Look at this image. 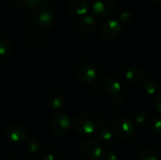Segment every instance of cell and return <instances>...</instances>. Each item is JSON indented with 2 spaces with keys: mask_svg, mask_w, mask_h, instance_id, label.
<instances>
[{
  "mask_svg": "<svg viewBox=\"0 0 161 160\" xmlns=\"http://www.w3.org/2000/svg\"><path fill=\"white\" fill-rule=\"evenodd\" d=\"M72 125L74 129L80 135L89 136L92 135L95 131V124L94 121L87 114H77L73 122Z\"/></svg>",
  "mask_w": 161,
  "mask_h": 160,
  "instance_id": "obj_2",
  "label": "cell"
},
{
  "mask_svg": "<svg viewBox=\"0 0 161 160\" xmlns=\"http://www.w3.org/2000/svg\"><path fill=\"white\" fill-rule=\"evenodd\" d=\"M101 87L105 92L108 94H112V95H116L121 91V88H122L120 82L111 76H108L104 78L102 81Z\"/></svg>",
  "mask_w": 161,
  "mask_h": 160,
  "instance_id": "obj_12",
  "label": "cell"
},
{
  "mask_svg": "<svg viewBox=\"0 0 161 160\" xmlns=\"http://www.w3.org/2000/svg\"><path fill=\"white\" fill-rule=\"evenodd\" d=\"M81 151L85 157L91 159H97L102 157L103 149L100 143L93 140H87L81 145Z\"/></svg>",
  "mask_w": 161,
  "mask_h": 160,
  "instance_id": "obj_7",
  "label": "cell"
},
{
  "mask_svg": "<svg viewBox=\"0 0 161 160\" xmlns=\"http://www.w3.org/2000/svg\"><path fill=\"white\" fill-rule=\"evenodd\" d=\"M95 25L96 22L92 15H85L78 23V28L84 34L92 33L94 30Z\"/></svg>",
  "mask_w": 161,
  "mask_h": 160,
  "instance_id": "obj_14",
  "label": "cell"
},
{
  "mask_svg": "<svg viewBox=\"0 0 161 160\" xmlns=\"http://www.w3.org/2000/svg\"><path fill=\"white\" fill-rule=\"evenodd\" d=\"M112 131L113 134L119 139L126 140L133 136L135 127L134 124L127 119L119 118L115 120L112 124Z\"/></svg>",
  "mask_w": 161,
  "mask_h": 160,
  "instance_id": "obj_3",
  "label": "cell"
},
{
  "mask_svg": "<svg viewBox=\"0 0 161 160\" xmlns=\"http://www.w3.org/2000/svg\"><path fill=\"white\" fill-rule=\"evenodd\" d=\"M133 14L128 11V10H125V11H122L121 14H120V23L122 24H125V25H129L130 23H132L133 21Z\"/></svg>",
  "mask_w": 161,
  "mask_h": 160,
  "instance_id": "obj_22",
  "label": "cell"
},
{
  "mask_svg": "<svg viewBox=\"0 0 161 160\" xmlns=\"http://www.w3.org/2000/svg\"><path fill=\"white\" fill-rule=\"evenodd\" d=\"M77 75L81 82L87 85H92L97 78V72L91 64H82L77 70Z\"/></svg>",
  "mask_w": 161,
  "mask_h": 160,
  "instance_id": "obj_9",
  "label": "cell"
},
{
  "mask_svg": "<svg viewBox=\"0 0 161 160\" xmlns=\"http://www.w3.org/2000/svg\"><path fill=\"white\" fill-rule=\"evenodd\" d=\"M153 1H155L157 3H161V0H153Z\"/></svg>",
  "mask_w": 161,
  "mask_h": 160,
  "instance_id": "obj_27",
  "label": "cell"
},
{
  "mask_svg": "<svg viewBox=\"0 0 161 160\" xmlns=\"http://www.w3.org/2000/svg\"><path fill=\"white\" fill-rule=\"evenodd\" d=\"M25 151L28 153V154H37L40 152V142L37 141V140H34V139H28L26 140L25 142Z\"/></svg>",
  "mask_w": 161,
  "mask_h": 160,
  "instance_id": "obj_17",
  "label": "cell"
},
{
  "mask_svg": "<svg viewBox=\"0 0 161 160\" xmlns=\"http://www.w3.org/2000/svg\"><path fill=\"white\" fill-rule=\"evenodd\" d=\"M139 160H158V157L156 151L152 149H145L141 153Z\"/></svg>",
  "mask_w": 161,
  "mask_h": 160,
  "instance_id": "obj_20",
  "label": "cell"
},
{
  "mask_svg": "<svg viewBox=\"0 0 161 160\" xmlns=\"http://www.w3.org/2000/svg\"><path fill=\"white\" fill-rule=\"evenodd\" d=\"M95 136L99 143L103 144H108L111 142L113 134L112 132L106 126V125H99L98 127H95Z\"/></svg>",
  "mask_w": 161,
  "mask_h": 160,
  "instance_id": "obj_13",
  "label": "cell"
},
{
  "mask_svg": "<svg viewBox=\"0 0 161 160\" xmlns=\"http://www.w3.org/2000/svg\"><path fill=\"white\" fill-rule=\"evenodd\" d=\"M143 88H144L145 92L151 96L157 94L159 90V86H158V82L155 81L154 79H147L143 85Z\"/></svg>",
  "mask_w": 161,
  "mask_h": 160,
  "instance_id": "obj_18",
  "label": "cell"
},
{
  "mask_svg": "<svg viewBox=\"0 0 161 160\" xmlns=\"http://www.w3.org/2000/svg\"><path fill=\"white\" fill-rule=\"evenodd\" d=\"M43 160H58V158H57V157H56L54 154L48 153V154H46V155L44 156Z\"/></svg>",
  "mask_w": 161,
  "mask_h": 160,
  "instance_id": "obj_26",
  "label": "cell"
},
{
  "mask_svg": "<svg viewBox=\"0 0 161 160\" xmlns=\"http://www.w3.org/2000/svg\"><path fill=\"white\" fill-rule=\"evenodd\" d=\"M152 128L157 133L161 134V116H157L152 122Z\"/></svg>",
  "mask_w": 161,
  "mask_h": 160,
  "instance_id": "obj_23",
  "label": "cell"
},
{
  "mask_svg": "<svg viewBox=\"0 0 161 160\" xmlns=\"http://www.w3.org/2000/svg\"><path fill=\"white\" fill-rule=\"evenodd\" d=\"M13 46L12 44L4 39L0 40V57H7L9 56L12 53Z\"/></svg>",
  "mask_w": 161,
  "mask_h": 160,
  "instance_id": "obj_19",
  "label": "cell"
},
{
  "mask_svg": "<svg viewBox=\"0 0 161 160\" xmlns=\"http://www.w3.org/2000/svg\"><path fill=\"white\" fill-rule=\"evenodd\" d=\"M31 22L39 29H47L52 26L55 21V14L51 8L42 6L34 8L31 13Z\"/></svg>",
  "mask_w": 161,
  "mask_h": 160,
  "instance_id": "obj_1",
  "label": "cell"
},
{
  "mask_svg": "<svg viewBox=\"0 0 161 160\" xmlns=\"http://www.w3.org/2000/svg\"><path fill=\"white\" fill-rule=\"evenodd\" d=\"M7 138L13 143L21 144L27 140L26 127L20 123H10L6 129Z\"/></svg>",
  "mask_w": 161,
  "mask_h": 160,
  "instance_id": "obj_4",
  "label": "cell"
},
{
  "mask_svg": "<svg viewBox=\"0 0 161 160\" xmlns=\"http://www.w3.org/2000/svg\"><path fill=\"white\" fill-rule=\"evenodd\" d=\"M122 31V25L116 19L105 20L99 27L100 35L107 40H112L120 35Z\"/></svg>",
  "mask_w": 161,
  "mask_h": 160,
  "instance_id": "obj_6",
  "label": "cell"
},
{
  "mask_svg": "<svg viewBox=\"0 0 161 160\" xmlns=\"http://www.w3.org/2000/svg\"><path fill=\"white\" fill-rule=\"evenodd\" d=\"M52 0H13V2L23 8H36L45 4L50 3Z\"/></svg>",
  "mask_w": 161,
  "mask_h": 160,
  "instance_id": "obj_15",
  "label": "cell"
},
{
  "mask_svg": "<svg viewBox=\"0 0 161 160\" xmlns=\"http://www.w3.org/2000/svg\"><path fill=\"white\" fill-rule=\"evenodd\" d=\"M48 105L55 109H58L63 105V97L58 92H52L48 97Z\"/></svg>",
  "mask_w": 161,
  "mask_h": 160,
  "instance_id": "obj_16",
  "label": "cell"
},
{
  "mask_svg": "<svg viewBox=\"0 0 161 160\" xmlns=\"http://www.w3.org/2000/svg\"><path fill=\"white\" fill-rule=\"evenodd\" d=\"M143 75H144V72H143L142 68L140 66H137V65H133V66L127 68L125 73V79L131 84H136V83L140 82L142 79Z\"/></svg>",
  "mask_w": 161,
  "mask_h": 160,
  "instance_id": "obj_11",
  "label": "cell"
},
{
  "mask_svg": "<svg viewBox=\"0 0 161 160\" xmlns=\"http://www.w3.org/2000/svg\"><path fill=\"white\" fill-rule=\"evenodd\" d=\"M71 128V121L64 113H58L54 116L51 123V130L58 137L67 135Z\"/></svg>",
  "mask_w": 161,
  "mask_h": 160,
  "instance_id": "obj_5",
  "label": "cell"
},
{
  "mask_svg": "<svg viewBox=\"0 0 161 160\" xmlns=\"http://www.w3.org/2000/svg\"><path fill=\"white\" fill-rule=\"evenodd\" d=\"M92 8L95 14L99 16H108L114 11L116 3L114 0H93Z\"/></svg>",
  "mask_w": 161,
  "mask_h": 160,
  "instance_id": "obj_8",
  "label": "cell"
},
{
  "mask_svg": "<svg viewBox=\"0 0 161 160\" xmlns=\"http://www.w3.org/2000/svg\"><path fill=\"white\" fill-rule=\"evenodd\" d=\"M154 106H155V108H156L159 113H161V95L160 96H158V97L155 100Z\"/></svg>",
  "mask_w": 161,
  "mask_h": 160,
  "instance_id": "obj_25",
  "label": "cell"
},
{
  "mask_svg": "<svg viewBox=\"0 0 161 160\" xmlns=\"http://www.w3.org/2000/svg\"><path fill=\"white\" fill-rule=\"evenodd\" d=\"M149 121V117L147 115V113H144V112H140V113H137L134 117V122L136 124H138L139 126H144L147 124Z\"/></svg>",
  "mask_w": 161,
  "mask_h": 160,
  "instance_id": "obj_21",
  "label": "cell"
},
{
  "mask_svg": "<svg viewBox=\"0 0 161 160\" xmlns=\"http://www.w3.org/2000/svg\"><path fill=\"white\" fill-rule=\"evenodd\" d=\"M66 8L72 15L83 16L89 11L90 5L86 0H69Z\"/></svg>",
  "mask_w": 161,
  "mask_h": 160,
  "instance_id": "obj_10",
  "label": "cell"
},
{
  "mask_svg": "<svg viewBox=\"0 0 161 160\" xmlns=\"http://www.w3.org/2000/svg\"><path fill=\"white\" fill-rule=\"evenodd\" d=\"M102 160H118L117 155L113 152H106L102 154Z\"/></svg>",
  "mask_w": 161,
  "mask_h": 160,
  "instance_id": "obj_24",
  "label": "cell"
}]
</instances>
